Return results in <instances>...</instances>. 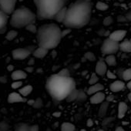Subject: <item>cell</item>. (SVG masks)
<instances>
[{"mask_svg": "<svg viewBox=\"0 0 131 131\" xmlns=\"http://www.w3.org/2000/svg\"><path fill=\"white\" fill-rule=\"evenodd\" d=\"M105 62L110 67H114L116 65V58L114 55H106Z\"/></svg>", "mask_w": 131, "mask_h": 131, "instance_id": "23", "label": "cell"}, {"mask_svg": "<svg viewBox=\"0 0 131 131\" xmlns=\"http://www.w3.org/2000/svg\"><path fill=\"white\" fill-rule=\"evenodd\" d=\"M11 77L14 81L22 80H24L27 77V74L26 72H24L23 70H16V71L13 72Z\"/></svg>", "mask_w": 131, "mask_h": 131, "instance_id": "17", "label": "cell"}, {"mask_svg": "<svg viewBox=\"0 0 131 131\" xmlns=\"http://www.w3.org/2000/svg\"><path fill=\"white\" fill-rule=\"evenodd\" d=\"M46 89L55 102H60L66 100L76 89V82L70 77H62L58 73L53 74L47 79Z\"/></svg>", "mask_w": 131, "mask_h": 131, "instance_id": "2", "label": "cell"}, {"mask_svg": "<svg viewBox=\"0 0 131 131\" xmlns=\"http://www.w3.org/2000/svg\"><path fill=\"white\" fill-rule=\"evenodd\" d=\"M115 131H126L123 127H121V126H118V127H116V130Z\"/></svg>", "mask_w": 131, "mask_h": 131, "instance_id": "47", "label": "cell"}, {"mask_svg": "<svg viewBox=\"0 0 131 131\" xmlns=\"http://www.w3.org/2000/svg\"><path fill=\"white\" fill-rule=\"evenodd\" d=\"M70 32V29H65V30H62V38H64L66 36H67V34H69Z\"/></svg>", "mask_w": 131, "mask_h": 131, "instance_id": "41", "label": "cell"}, {"mask_svg": "<svg viewBox=\"0 0 131 131\" xmlns=\"http://www.w3.org/2000/svg\"><path fill=\"white\" fill-rule=\"evenodd\" d=\"M126 87H127L129 90L131 89V80L128 81V83H127V84H126Z\"/></svg>", "mask_w": 131, "mask_h": 131, "instance_id": "48", "label": "cell"}, {"mask_svg": "<svg viewBox=\"0 0 131 131\" xmlns=\"http://www.w3.org/2000/svg\"><path fill=\"white\" fill-rule=\"evenodd\" d=\"M14 131H30V127L28 124L21 123L16 126Z\"/></svg>", "mask_w": 131, "mask_h": 131, "instance_id": "26", "label": "cell"}, {"mask_svg": "<svg viewBox=\"0 0 131 131\" xmlns=\"http://www.w3.org/2000/svg\"><path fill=\"white\" fill-rule=\"evenodd\" d=\"M42 105H43L42 100L40 98H38L34 101V103H33V105L32 106L33 108H35V109H39V108H41L42 106Z\"/></svg>", "mask_w": 131, "mask_h": 131, "instance_id": "32", "label": "cell"}, {"mask_svg": "<svg viewBox=\"0 0 131 131\" xmlns=\"http://www.w3.org/2000/svg\"><path fill=\"white\" fill-rule=\"evenodd\" d=\"M34 100H28L27 101V103L29 105V106H32L33 105V103H34Z\"/></svg>", "mask_w": 131, "mask_h": 131, "instance_id": "46", "label": "cell"}, {"mask_svg": "<svg viewBox=\"0 0 131 131\" xmlns=\"http://www.w3.org/2000/svg\"><path fill=\"white\" fill-rule=\"evenodd\" d=\"M36 16L29 9L22 7L13 11L11 14L10 25L16 29H22L30 23H34Z\"/></svg>", "mask_w": 131, "mask_h": 131, "instance_id": "5", "label": "cell"}, {"mask_svg": "<svg viewBox=\"0 0 131 131\" xmlns=\"http://www.w3.org/2000/svg\"><path fill=\"white\" fill-rule=\"evenodd\" d=\"M26 29L28 31H29V32H32V33H36V31H37V27H36L33 23H30V24H29L28 26H26Z\"/></svg>", "mask_w": 131, "mask_h": 131, "instance_id": "33", "label": "cell"}, {"mask_svg": "<svg viewBox=\"0 0 131 131\" xmlns=\"http://www.w3.org/2000/svg\"><path fill=\"white\" fill-rule=\"evenodd\" d=\"M93 4L87 0H77L67 9L64 26L69 29H80L87 25L90 20Z\"/></svg>", "mask_w": 131, "mask_h": 131, "instance_id": "1", "label": "cell"}, {"mask_svg": "<svg viewBox=\"0 0 131 131\" xmlns=\"http://www.w3.org/2000/svg\"><path fill=\"white\" fill-rule=\"evenodd\" d=\"M95 70H96V73L98 76L103 77V76L106 75V73L107 71V65L105 62V61H103V60L98 61L96 65Z\"/></svg>", "mask_w": 131, "mask_h": 131, "instance_id": "10", "label": "cell"}, {"mask_svg": "<svg viewBox=\"0 0 131 131\" xmlns=\"http://www.w3.org/2000/svg\"><path fill=\"white\" fill-rule=\"evenodd\" d=\"M36 33L39 46L48 50L57 47L62 39V30L55 23H48L40 26Z\"/></svg>", "mask_w": 131, "mask_h": 131, "instance_id": "3", "label": "cell"}, {"mask_svg": "<svg viewBox=\"0 0 131 131\" xmlns=\"http://www.w3.org/2000/svg\"><path fill=\"white\" fill-rule=\"evenodd\" d=\"M32 90H33V88H32V86L31 85H27L26 86L19 88V93L21 96H23V97H26V96H29L32 93Z\"/></svg>", "mask_w": 131, "mask_h": 131, "instance_id": "20", "label": "cell"}, {"mask_svg": "<svg viewBox=\"0 0 131 131\" xmlns=\"http://www.w3.org/2000/svg\"><path fill=\"white\" fill-rule=\"evenodd\" d=\"M123 79L124 81H129L131 80V69H126L123 71Z\"/></svg>", "mask_w": 131, "mask_h": 131, "instance_id": "28", "label": "cell"}, {"mask_svg": "<svg viewBox=\"0 0 131 131\" xmlns=\"http://www.w3.org/2000/svg\"><path fill=\"white\" fill-rule=\"evenodd\" d=\"M85 56H86V58L87 59H89L90 61H94L96 59L95 55L93 53H92V52H87V53H86Z\"/></svg>", "mask_w": 131, "mask_h": 131, "instance_id": "38", "label": "cell"}, {"mask_svg": "<svg viewBox=\"0 0 131 131\" xmlns=\"http://www.w3.org/2000/svg\"><path fill=\"white\" fill-rule=\"evenodd\" d=\"M130 6H131V4H130Z\"/></svg>", "mask_w": 131, "mask_h": 131, "instance_id": "54", "label": "cell"}, {"mask_svg": "<svg viewBox=\"0 0 131 131\" xmlns=\"http://www.w3.org/2000/svg\"><path fill=\"white\" fill-rule=\"evenodd\" d=\"M22 86H23V82L20 80H16L11 85L13 89H19Z\"/></svg>", "mask_w": 131, "mask_h": 131, "instance_id": "35", "label": "cell"}, {"mask_svg": "<svg viewBox=\"0 0 131 131\" xmlns=\"http://www.w3.org/2000/svg\"><path fill=\"white\" fill-rule=\"evenodd\" d=\"M26 100L25 97L21 96L19 93H11L8 96V102L9 103H23L26 102Z\"/></svg>", "mask_w": 131, "mask_h": 131, "instance_id": "12", "label": "cell"}, {"mask_svg": "<svg viewBox=\"0 0 131 131\" xmlns=\"http://www.w3.org/2000/svg\"><path fill=\"white\" fill-rule=\"evenodd\" d=\"M104 90V86L103 85L100 84V83H95V84H93V85H90V86L88 88L87 90V92H86V94L87 95H93L96 93H98V92H100L102 90Z\"/></svg>", "mask_w": 131, "mask_h": 131, "instance_id": "14", "label": "cell"}, {"mask_svg": "<svg viewBox=\"0 0 131 131\" xmlns=\"http://www.w3.org/2000/svg\"><path fill=\"white\" fill-rule=\"evenodd\" d=\"M118 21L119 22H126V17H123V16H119L118 17Z\"/></svg>", "mask_w": 131, "mask_h": 131, "instance_id": "44", "label": "cell"}, {"mask_svg": "<svg viewBox=\"0 0 131 131\" xmlns=\"http://www.w3.org/2000/svg\"><path fill=\"white\" fill-rule=\"evenodd\" d=\"M96 7L98 10H100V11H105L106 9H108L109 6L107 4L104 3H102V2H99L96 3Z\"/></svg>", "mask_w": 131, "mask_h": 131, "instance_id": "29", "label": "cell"}, {"mask_svg": "<svg viewBox=\"0 0 131 131\" xmlns=\"http://www.w3.org/2000/svg\"><path fill=\"white\" fill-rule=\"evenodd\" d=\"M128 110L127 105L124 102H120L118 106V118L122 119L125 116Z\"/></svg>", "mask_w": 131, "mask_h": 131, "instance_id": "18", "label": "cell"}, {"mask_svg": "<svg viewBox=\"0 0 131 131\" xmlns=\"http://www.w3.org/2000/svg\"><path fill=\"white\" fill-rule=\"evenodd\" d=\"M17 0H0V10L6 15H11L15 10Z\"/></svg>", "mask_w": 131, "mask_h": 131, "instance_id": "8", "label": "cell"}, {"mask_svg": "<svg viewBox=\"0 0 131 131\" xmlns=\"http://www.w3.org/2000/svg\"><path fill=\"white\" fill-rule=\"evenodd\" d=\"M7 69H8L9 71H12V70H13L14 67H13V66H12V65H10V66H9V67H7Z\"/></svg>", "mask_w": 131, "mask_h": 131, "instance_id": "49", "label": "cell"}, {"mask_svg": "<svg viewBox=\"0 0 131 131\" xmlns=\"http://www.w3.org/2000/svg\"><path fill=\"white\" fill-rule=\"evenodd\" d=\"M87 1H91V0H87Z\"/></svg>", "mask_w": 131, "mask_h": 131, "instance_id": "53", "label": "cell"}, {"mask_svg": "<svg viewBox=\"0 0 131 131\" xmlns=\"http://www.w3.org/2000/svg\"><path fill=\"white\" fill-rule=\"evenodd\" d=\"M35 49L34 46H28L26 48H18L12 52L13 58L16 60H23L28 58Z\"/></svg>", "mask_w": 131, "mask_h": 131, "instance_id": "7", "label": "cell"}, {"mask_svg": "<svg viewBox=\"0 0 131 131\" xmlns=\"http://www.w3.org/2000/svg\"><path fill=\"white\" fill-rule=\"evenodd\" d=\"M36 7V18L39 20L54 19L56 13L69 0H33Z\"/></svg>", "mask_w": 131, "mask_h": 131, "instance_id": "4", "label": "cell"}, {"mask_svg": "<svg viewBox=\"0 0 131 131\" xmlns=\"http://www.w3.org/2000/svg\"><path fill=\"white\" fill-rule=\"evenodd\" d=\"M99 81V77H98V75L96 73H93L90 78V80H89V84L90 85H93V84H95L96 83H98Z\"/></svg>", "mask_w": 131, "mask_h": 131, "instance_id": "30", "label": "cell"}, {"mask_svg": "<svg viewBox=\"0 0 131 131\" xmlns=\"http://www.w3.org/2000/svg\"><path fill=\"white\" fill-rule=\"evenodd\" d=\"M119 42L107 38L103 41L101 46V52L103 55H114L119 51Z\"/></svg>", "mask_w": 131, "mask_h": 131, "instance_id": "6", "label": "cell"}, {"mask_svg": "<svg viewBox=\"0 0 131 131\" xmlns=\"http://www.w3.org/2000/svg\"><path fill=\"white\" fill-rule=\"evenodd\" d=\"M67 7H63L56 13V15L55 16V18H54V19L56 22H58V23H62L63 22L65 16H66V13H67Z\"/></svg>", "mask_w": 131, "mask_h": 131, "instance_id": "19", "label": "cell"}, {"mask_svg": "<svg viewBox=\"0 0 131 131\" xmlns=\"http://www.w3.org/2000/svg\"><path fill=\"white\" fill-rule=\"evenodd\" d=\"M30 127V131H39V127L38 125H32L29 126Z\"/></svg>", "mask_w": 131, "mask_h": 131, "instance_id": "40", "label": "cell"}, {"mask_svg": "<svg viewBox=\"0 0 131 131\" xmlns=\"http://www.w3.org/2000/svg\"><path fill=\"white\" fill-rule=\"evenodd\" d=\"M106 99V95L102 91L96 93L93 95H91V97L90 99V101L92 104H100L103 103Z\"/></svg>", "mask_w": 131, "mask_h": 131, "instance_id": "11", "label": "cell"}, {"mask_svg": "<svg viewBox=\"0 0 131 131\" xmlns=\"http://www.w3.org/2000/svg\"><path fill=\"white\" fill-rule=\"evenodd\" d=\"M113 23V18L111 16H107L103 20V25L104 26H110Z\"/></svg>", "mask_w": 131, "mask_h": 131, "instance_id": "37", "label": "cell"}, {"mask_svg": "<svg viewBox=\"0 0 131 131\" xmlns=\"http://www.w3.org/2000/svg\"><path fill=\"white\" fill-rule=\"evenodd\" d=\"M80 131H86V129H81Z\"/></svg>", "mask_w": 131, "mask_h": 131, "instance_id": "52", "label": "cell"}, {"mask_svg": "<svg viewBox=\"0 0 131 131\" xmlns=\"http://www.w3.org/2000/svg\"><path fill=\"white\" fill-rule=\"evenodd\" d=\"M126 21H129V22H131V10H129V12H127V13L126 14Z\"/></svg>", "mask_w": 131, "mask_h": 131, "instance_id": "42", "label": "cell"}, {"mask_svg": "<svg viewBox=\"0 0 131 131\" xmlns=\"http://www.w3.org/2000/svg\"><path fill=\"white\" fill-rule=\"evenodd\" d=\"M18 36V32L15 30H11L9 32H8V33L6 34V38L9 40V41H12L14 39L16 38V36Z\"/></svg>", "mask_w": 131, "mask_h": 131, "instance_id": "27", "label": "cell"}, {"mask_svg": "<svg viewBox=\"0 0 131 131\" xmlns=\"http://www.w3.org/2000/svg\"><path fill=\"white\" fill-rule=\"evenodd\" d=\"M126 86V84L123 81L121 80H116L112 83L110 86V89L113 93H117L122 91Z\"/></svg>", "mask_w": 131, "mask_h": 131, "instance_id": "13", "label": "cell"}, {"mask_svg": "<svg viewBox=\"0 0 131 131\" xmlns=\"http://www.w3.org/2000/svg\"><path fill=\"white\" fill-rule=\"evenodd\" d=\"M119 50L125 53L131 52V41L125 40L121 42L119 45Z\"/></svg>", "mask_w": 131, "mask_h": 131, "instance_id": "16", "label": "cell"}, {"mask_svg": "<svg viewBox=\"0 0 131 131\" xmlns=\"http://www.w3.org/2000/svg\"><path fill=\"white\" fill-rule=\"evenodd\" d=\"M101 106L100 107L99 110V116L103 117L106 115V112H107V109L109 107V102L107 101H103V103H101Z\"/></svg>", "mask_w": 131, "mask_h": 131, "instance_id": "25", "label": "cell"}, {"mask_svg": "<svg viewBox=\"0 0 131 131\" xmlns=\"http://www.w3.org/2000/svg\"><path fill=\"white\" fill-rule=\"evenodd\" d=\"M126 35V31L123 30V29H119V30H116L114 32H113L112 33L110 34L109 38L111 39L112 40H114L116 42H121L123 40V39L125 38Z\"/></svg>", "mask_w": 131, "mask_h": 131, "instance_id": "9", "label": "cell"}, {"mask_svg": "<svg viewBox=\"0 0 131 131\" xmlns=\"http://www.w3.org/2000/svg\"><path fill=\"white\" fill-rule=\"evenodd\" d=\"M78 94H79V90L74 89V90L68 95V96H67V98H66V100H67L68 103L73 102V101H75V100H77Z\"/></svg>", "mask_w": 131, "mask_h": 131, "instance_id": "24", "label": "cell"}, {"mask_svg": "<svg viewBox=\"0 0 131 131\" xmlns=\"http://www.w3.org/2000/svg\"><path fill=\"white\" fill-rule=\"evenodd\" d=\"M113 98H114V97H113V96L110 95V96H108L107 97H106V99H105V100H106L107 102H109V103H110V102H111V101H113Z\"/></svg>", "mask_w": 131, "mask_h": 131, "instance_id": "43", "label": "cell"}, {"mask_svg": "<svg viewBox=\"0 0 131 131\" xmlns=\"http://www.w3.org/2000/svg\"><path fill=\"white\" fill-rule=\"evenodd\" d=\"M93 125V121L91 119H88V121H87V126H92Z\"/></svg>", "mask_w": 131, "mask_h": 131, "instance_id": "45", "label": "cell"}, {"mask_svg": "<svg viewBox=\"0 0 131 131\" xmlns=\"http://www.w3.org/2000/svg\"><path fill=\"white\" fill-rule=\"evenodd\" d=\"M9 129V126L8 123H6L4 121L0 122V131H8Z\"/></svg>", "mask_w": 131, "mask_h": 131, "instance_id": "34", "label": "cell"}, {"mask_svg": "<svg viewBox=\"0 0 131 131\" xmlns=\"http://www.w3.org/2000/svg\"><path fill=\"white\" fill-rule=\"evenodd\" d=\"M61 131H75L76 126L71 123L65 122L61 125Z\"/></svg>", "mask_w": 131, "mask_h": 131, "instance_id": "22", "label": "cell"}, {"mask_svg": "<svg viewBox=\"0 0 131 131\" xmlns=\"http://www.w3.org/2000/svg\"><path fill=\"white\" fill-rule=\"evenodd\" d=\"M106 75L107 78L111 79V80H114V79H116V75H115L113 72H111V71H110V70H107V71H106Z\"/></svg>", "mask_w": 131, "mask_h": 131, "instance_id": "39", "label": "cell"}, {"mask_svg": "<svg viewBox=\"0 0 131 131\" xmlns=\"http://www.w3.org/2000/svg\"><path fill=\"white\" fill-rule=\"evenodd\" d=\"M86 94L81 90H79V94H78V97H77V101L80 102H83L86 100Z\"/></svg>", "mask_w": 131, "mask_h": 131, "instance_id": "31", "label": "cell"}, {"mask_svg": "<svg viewBox=\"0 0 131 131\" xmlns=\"http://www.w3.org/2000/svg\"><path fill=\"white\" fill-rule=\"evenodd\" d=\"M128 96V100H129V102L131 103V92L128 94V96Z\"/></svg>", "mask_w": 131, "mask_h": 131, "instance_id": "50", "label": "cell"}, {"mask_svg": "<svg viewBox=\"0 0 131 131\" xmlns=\"http://www.w3.org/2000/svg\"><path fill=\"white\" fill-rule=\"evenodd\" d=\"M53 116H60V113H53Z\"/></svg>", "mask_w": 131, "mask_h": 131, "instance_id": "51", "label": "cell"}, {"mask_svg": "<svg viewBox=\"0 0 131 131\" xmlns=\"http://www.w3.org/2000/svg\"><path fill=\"white\" fill-rule=\"evenodd\" d=\"M8 20H9L8 15H6V13H4L3 12L0 10V29L6 28Z\"/></svg>", "mask_w": 131, "mask_h": 131, "instance_id": "21", "label": "cell"}, {"mask_svg": "<svg viewBox=\"0 0 131 131\" xmlns=\"http://www.w3.org/2000/svg\"><path fill=\"white\" fill-rule=\"evenodd\" d=\"M58 74L60 76H62V77H70V71L68 69L65 68V69H62V70H60L58 73Z\"/></svg>", "mask_w": 131, "mask_h": 131, "instance_id": "36", "label": "cell"}, {"mask_svg": "<svg viewBox=\"0 0 131 131\" xmlns=\"http://www.w3.org/2000/svg\"><path fill=\"white\" fill-rule=\"evenodd\" d=\"M48 52H49L48 49L39 46L37 49H35L33 50L32 55H33V56H35L36 58L42 59V58H44V57L48 54Z\"/></svg>", "mask_w": 131, "mask_h": 131, "instance_id": "15", "label": "cell"}]
</instances>
